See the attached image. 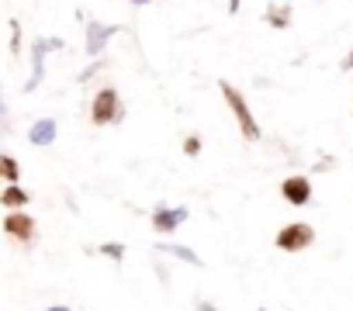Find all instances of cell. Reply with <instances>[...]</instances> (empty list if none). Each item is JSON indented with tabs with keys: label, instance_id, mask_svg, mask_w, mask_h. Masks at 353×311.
<instances>
[{
	"label": "cell",
	"instance_id": "cell-15",
	"mask_svg": "<svg viewBox=\"0 0 353 311\" xmlns=\"http://www.w3.org/2000/svg\"><path fill=\"white\" fill-rule=\"evenodd\" d=\"M104 66H108V63H104V59L97 56V59H94V63H90V66H87V69H83L80 76H77V83H90V80H94V76H97V73H101Z\"/></svg>",
	"mask_w": 353,
	"mask_h": 311
},
{
	"label": "cell",
	"instance_id": "cell-21",
	"mask_svg": "<svg viewBox=\"0 0 353 311\" xmlns=\"http://www.w3.org/2000/svg\"><path fill=\"white\" fill-rule=\"evenodd\" d=\"M239 8H243V0H229V14H239Z\"/></svg>",
	"mask_w": 353,
	"mask_h": 311
},
{
	"label": "cell",
	"instance_id": "cell-8",
	"mask_svg": "<svg viewBox=\"0 0 353 311\" xmlns=\"http://www.w3.org/2000/svg\"><path fill=\"white\" fill-rule=\"evenodd\" d=\"M281 197H284L288 204H294V208H305V204L312 201V180H308L305 173L284 177V184H281Z\"/></svg>",
	"mask_w": 353,
	"mask_h": 311
},
{
	"label": "cell",
	"instance_id": "cell-23",
	"mask_svg": "<svg viewBox=\"0 0 353 311\" xmlns=\"http://www.w3.org/2000/svg\"><path fill=\"white\" fill-rule=\"evenodd\" d=\"M128 4H139V8H145V4H149V0H128Z\"/></svg>",
	"mask_w": 353,
	"mask_h": 311
},
{
	"label": "cell",
	"instance_id": "cell-6",
	"mask_svg": "<svg viewBox=\"0 0 353 311\" xmlns=\"http://www.w3.org/2000/svg\"><path fill=\"white\" fill-rule=\"evenodd\" d=\"M111 35H118V25H101V21H83V52L87 56H101L104 45L111 42Z\"/></svg>",
	"mask_w": 353,
	"mask_h": 311
},
{
	"label": "cell",
	"instance_id": "cell-5",
	"mask_svg": "<svg viewBox=\"0 0 353 311\" xmlns=\"http://www.w3.org/2000/svg\"><path fill=\"white\" fill-rule=\"evenodd\" d=\"M312 242H315V228L305 222H291V225L277 228V235H274V246L281 253H305Z\"/></svg>",
	"mask_w": 353,
	"mask_h": 311
},
{
	"label": "cell",
	"instance_id": "cell-13",
	"mask_svg": "<svg viewBox=\"0 0 353 311\" xmlns=\"http://www.w3.org/2000/svg\"><path fill=\"white\" fill-rule=\"evenodd\" d=\"M0 177H4V184H18V177H21V167L11 152L0 156Z\"/></svg>",
	"mask_w": 353,
	"mask_h": 311
},
{
	"label": "cell",
	"instance_id": "cell-18",
	"mask_svg": "<svg viewBox=\"0 0 353 311\" xmlns=\"http://www.w3.org/2000/svg\"><path fill=\"white\" fill-rule=\"evenodd\" d=\"M152 270H156V280H159V283H170V266H163V263H156Z\"/></svg>",
	"mask_w": 353,
	"mask_h": 311
},
{
	"label": "cell",
	"instance_id": "cell-10",
	"mask_svg": "<svg viewBox=\"0 0 353 311\" xmlns=\"http://www.w3.org/2000/svg\"><path fill=\"white\" fill-rule=\"evenodd\" d=\"M156 253H159V256H173V259H184V263H191L194 270L205 266V259H201L191 246H181V242H156Z\"/></svg>",
	"mask_w": 353,
	"mask_h": 311
},
{
	"label": "cell",
	"instance_id": "cell-20",
	"mask_svg": "<svg viewBox=\"0 0 353 311\" xmlns=\"http://www.w3.org/2000/svg\"><path fill=\"white\" fill-rule=\"evenodd\" d=\"M343 69H346V73H350V69H353V49H350V52H346V59H343Z\"/></svg>",
	"mask_w": 353,
	"mask_h": 311
},
{
	"label": "cell",
	"instance_id": "cell-7",
	"mask_svg": "<svg viewBox=\"0 0 353 311\" xmlns=\"http://www.w3.org/2000/svg\"><path fill=\"white\" fill-rule=\"evenodd\" d=\"M188 215H191L188 208H166V204H156L152 215H149V222H152V228H156L159 235H173L176 228L188 222Z\"/></svg>",
	"mask_w": 353,
	"mask_h": 311
},
{
	"label": "cell",
	"instance_id": "cell-19",
	"mask_svg": "<svg viewBox=\"0 0 353 311\" xmlns=\"http://www.w3.org/2000/svg\"><path fill=\"white\" fill-rule=\"evenodd\" d=\"M198 311H219V308H215L212 301H198Z\"/></svg>",
	"mask_w": 353,
	"mask_h": 311
},
{
	"label": "cell",
	"instance_id": "cell-2",
	"mask_svg": "<svg viewBox=\"0 0 353 311\" xmlns=\"http://www.w3.org/2000/svg\"><path fill=\"white\" fill-rule=\"evenodd\" d=\"M219 90H222V97H225L229 111L236 114L243 138H246V142H256V138H260V125H256V118H253V111H250V100H246V94H243L236 83H229V80H222V83H219Z\"/></svg>",
	"mask_w": 353,
	"mask_h": 311
},
{
	"label": "cell",
	"instance_id": "cell-17",
	"mask_svg": "<svg viewBox=\"0 0 353 311\" xmlns=\"http://www.w3.org/2000/svg\"><path fill=\"white\" fill-rule=\"evenodd\" d=\"M11 56H21V21H11Z\"/></svg>",
	"mask_w": 353,
	"mask_h": 311
},
{
	"label": "cell",
	"instance_id": "cell-14",
	"mask_svg": "<svg viewBox=\"0 0 353 311\" xmlns=\"http://www.w3.org/2000/svg\"><path fill=\"white\" fill-rule=\"evenodd\" d=\"M97 253H101V256H108V259H114V263H121V259H125V246H121V242H101V246H97Z\"/></svg>",
	"mask_w": 353,
	"mask_h": 311
},
{
	"label": "cell",
	"instance_id": "cell-22",
	"mask_svg": "<svg viewBox=\"0 0 353 311\" xmlns=\"http://www.w3.org/2000/svg\"><path fill=\"white\" fill-rule=\"evenodd\" d=\"M42 311H70L66 304H52V308H42Z\"/></svg>",
	"mask_w": 353,
	"mask_h": 311
},
{
	"label": "cell",
	"instance_id": "cell-3",
	"mask_svg": "<svg viewBox=\"0 0 353 311\" xmlns=\"http://www.w3.org/2000/svg\"><path fill=\"white\" fill-rule=\"evenodd\" d=\"M4 235L11 239V242H18V246H35V239H39V225H35V218L28 215V208H18V211H8L4 215Z\"/></svg>",
	"mask_w": 353,
	"mask_h": 311
},
{
	"label": "cell",
	"instance_id": "cell-11",
	"mask_svg": "<svg viewBox=\"0 0 353 311\" xmlns=\"http://www.w3.org/2000/svg\"><path fill=\"white\" fill-rule=\"evenodd\" d=\"M32 204V194L18 184H8L4 191H0V208L4 211H18V208H28Z\"/></svg>",
	"mask_w": 353,
	"mask_h": 311
},
{
	"label": "cell",
	"instance_id": "cell-1",
	"mask_svg": "<svg viewBox=\"0 0 353 311\" xmlns=\"http://www.w3.org/2000/svg\"><path fill=\"white\" fill-rule=\"evenodd\" d=\"M125 121V100L114 87H101L90 100V125L94 128H111Z\"/></svg>",
	"mask_w": 353,
	"mask_h": 311
},
{
	"label": "cell",
	"instance_id": "cell-16",
	"mask_svg": "<svg viewBox=\"0 0 353 311\" xmlns=\"http://www.w3.org/2000/svg\"><path fill=\"white\" fill-rule=\"evenodd\" d=\"M181 149H184V156H191V160H194V156H201V149H205V145H201V138H198V135H188V138L181 142Z\"/></svg>",
	"mask_w": 353,
	"mask_h": 311
},
{
	"label": "cell",
	"instance_id": "cell-9",
	"mask_svg": "<svg viewBox=\"0 0 353 311\" xmlns=\"http://www.w3.org/2000/svg\"><path fill=\"white\" fill-rule=\"evenodd\" d=\"M56 131H59L56 118H39V121H32V128H28V142L39 145V149H46V145L56 142Z\"/></svg>",
	"mask_w": 353,
	"mask_h": 311
},
{
	"label": "cell",
	"instance_id": "cell-4",
	"mask_svg": "<svg viewBox=\"0 0 353 311\" xmlns=\"http://www.w3.org/2000/svg\"><path fill=\"white\" fill-rule=\"evenodd\" d=\"M63 45H66L63 39H32V49H28V56H32V76L25 83V94H35L39 90V83L46 76V56L56 52V49H63Z\"/></svg>",
	"mask_w": 353,
	"mask_h": 311
},
{
	"label": "cell",
	"instance_id": "cell-12",
	"mask_svg": "<svg viewBox=\"0 0 353 311\" xmlns=\"http://www.w3.org/2000/svg\"><path fill=\"white\" fill-rule=\"evenodd\" d=\"M263 21H267L270 28H277V32L291 28V4H267V11H263Z\"/></svg>",
	"mask_w": 353,
	"mask_h": 311
}]
</instances>
